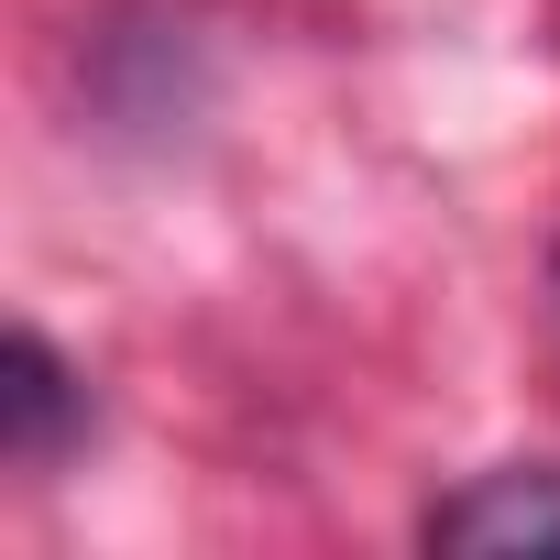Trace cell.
<instances>
[{
    "label": "cell",
    "mask_w": 560,
    "mask_h": 560,
    "mask_svg": "<svg viewBox=\"0 0 560 560\" xmlns=\"http://www.w3.org/2000/svg\"><path fill=\"white\" fill-rule=\"evenodd\" d=\"M78 418H89V396H78V374L56 363V341H45V330H12V341H0V451H12V462H45V451H67Z\"/></svg>",
    "instance_id": "2"
},
{
    "label": "cell",
    "mask_w": 560,
    "mask_h": 560,
    "mask_svg": "<svg viewBox=\"0 0 560 560\" xmlns=\"http://www.w3.org/2000/svg\"><path fill=\"white\" fill-rule=\"evenodd\" d=\"M429 549H451V560H560V472L549 462L472 472L462 494L429 505Z\"/></svg>",
    "instance_id": "1"
}]
</instances>
